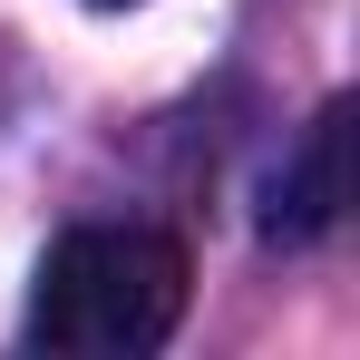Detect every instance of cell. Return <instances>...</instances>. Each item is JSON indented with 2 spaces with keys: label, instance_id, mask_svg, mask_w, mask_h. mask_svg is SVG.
Segmentation results:
<instances>
[{
  "label": "cell",
  "instance_id": "cell-1",
  "mask_svg": "<svg viewBox=\"0 0 360 360\" xmlns=\"http://www.w3.org/2000/svg\"><path fill=\"white\" fill-rule=\"evenodd\" d=\"M195 263L166 224H78L39 253L30 341L68 360H146L176 341Z\"/></svg>",
  "mask_w": 360,
  "mask_h": 360
},
{
  "label": "cell",
  "instance_id": "cell-2",
  "mask_svg": "<svg viewBox=\"0 0 360 360\" xmlns=\"http://www.w3.org/2000/svg\"><path fill=\"white\" fill-rule=\"evenodd\" d=\"M351 205V98H331L321 117L302 127V146L273 166L263 185V234L273 243H321Z\"/></svg>",
  "mask_w": 360,
  "mask_h": 360
},
{
  "label": "cell",
  "instance_id": "cell-3",
  "mask_svg": "<svg viewBox=\"0 0 360 360\" xmlns=\"http://www.w3.org/2000/svg\"><path fill=\"white\" fill-rule=\"evenodd\" d=\"M98 10H136V0H98Z\"/></svg>",
  "mask_w": 360,
  "mask_h": 360
}]
</instances>
